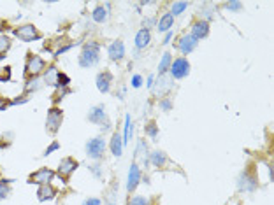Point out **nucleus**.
Returning a JSON list of instances; mask_svg holds the SVG:
<instances>
[{
    "label": "nucleus",
    "mask_w": 274,
    "mask_h": 205,
    "mask_svg": "<svg viewBox=\"0 0 274 205\" xmlns=\"http://www.w3.org/2000/svg\"><path fill=\"white\" fill-rule=\"evenodd\" d=\"M79 67L81 69H92L97 63L101 62V44L97 41H88V42L83 46V51L79 54Z\"/></svg>",
    "instance_id": "nucleus-1"
},
{
    "label": "nucleus",
    "mask_w": 274,
    "mask_h": 205,
    "mask_svg": "<svg viewBox=\"0 0 274 205\" xmlns=\"http://www.w3.org/2000/svg\"><path fill=\"white\" fill-rule=\"evenodd\" d=\"M44 70H46V62H44L43 56L28 51L27 58H25V79L41 78Z\"/></svg>",
    "instance_id": "nucleus-2"
},
{
    "label": "nucleus",
    "mask_w": 274,
    "mask_h": 205,
    "mask_svg": "<svg viewBox=\"0 0 274 205\" xmlns=\"http://www.w3.org/2000/svg\"><path fill=\"white\" fill-rule=\"evenodd\" d=\"M12 34H14V37H18L19 41H23V42H34V41L43 39V34H41V32L37 30V27L32 23L14 27L12 28Z\"/></svg>",
    "instance_id": "nucleus-3"
},
{
    "label": "nucleus",
    "mask_w": 274,
    "mask_h": 205,
    "mask_svg": "<svg viewBox=\"0 0 274 205\" xmlns=\"http://www.w3.org/2000/svg\"><path fill=\"white\" fill-rule=\"evenodd\" d=\"M63 123V111L60 107H51L46 114V130L50 135H56Z\"/></svg>",
    "instance_id": "nucleus-4"
},
{
    "label": "nucleus",
    "mask_w": 274,
    "mask_h": 205,
    "mask_svg": "<svg viewBox=\"0 0 274 205\" xmlns=\"http://www.w3.org/2000/svg\"><path fill=\"white\" fill-rule=\"evenodd\" d=\"M77 166H79V162H77V160H74L72 156H65V158H62V162H60V165H58L55 174L62 179L63 182H69L70 175L77 170Z\"/></svg>",
    "instance_id": "nucleus-5"
},
{
    "label": "nucleus",
    "mask_w": 274,
    "mask_h": 205,
    "mask_svg": "<svg viewBox=\"0 0 274 205\" xmlns=\"http://www.w3.org/2000/svg\"><path fill=\"white\" fill-rule=\"evenodd\" d=\"M88 120L92 121L93 124H99L102 130H109V128H111V121H109L104 105H95V107L90 109Z\"/></svg>",
    "instance_id": "nucleus-6"
},
{
    "label": "nucleus",
    "mask_w": 274,
    "mask_h": 205,
    "mask_svg": "<svg viewBox=\"0 0 274 205\" xmlns=\"http://www.w3.org/2000/svg\"><path fill=\"white\" fill-rule=\"evenodd\" d=\"M55 170L48 168V166H43V168H39V170L32 172L28 175L27 182L28 184H37V186H43V184H51V181L55 179Z\"/></svg>",
    "instance_id": "nucleus-7"
},
{
    "label": "nucleus",
    "mask_w": 274,
    "mask_h": 205,
    "mask_svg": "<svg viewBox=\"0 0 274 205\" xmlns=\"http://www.w3.org/2000/svg\"><path fill=\"white\" fill-rule=\"evenodd\" d=\"M104 151H106L104 137H95V139H90L86 142V156L90 160H101L104 156Z\"/></svg>",
    "instance_id": "nucleus-8"
},
{
    "label": "nucleus",
    "mask_w": 274,
    "mask_h": 205,
    "mask_svg": "<svg viewBox=\"0 0 274 205\" xmlns=\"http://www.w3.org/2000/svg\"><path fill=\"white\" fill-rule=\"evenodd\" d=\"M169 72H170V78L172 79H185L190 74V62L185 58V56H179V58L172 60Z\"/></svg>",
    "instance_id": "nucleus-9"
},
{
    "label": "nucleus",
    "mask_w": 274,
    "mask_h": 205,
    "mask_svg": "<svg viewBox=\"0 0 274 205\" xmlns=\"http://www.w3.org/2000/svg\"><path fill=\"white\" fill-rule=\"evenodd\" d=\"M237 186H239L241 191H246V193H251V191H255L259 188V181H257L255 174L250 170H244L241 174L239 181H237Z\"/></svg>",
    "instance_id": "nucleus-10"
},
{
    "label": "nucleus",
    "mask_w": 274,
    "mask_h": 205,
    "mask_svg": "<svg viewBox=\"0 0 274 205\" xmlns=\"http://www.w3.org/2000/svg\"><path fill=\"white\" fill-rule=\"evenodd\" d=\"M141 182V170L137 163H132L130 168H128V179H127V191L128 193H134L137 190V186Z\"/></svg>",
    "instance_id": "nucleus-11"
},
{
    "label": "nucleus",
    "mask_w": 274,
    "mask_h": 205,
    "mask_svg": "<svg viewBox=\"0 0 274 205\" xmlns=\"http://www.w3.org/2000/svg\"><path fill=\"white\" fill-rule=\"evenodd\" d=\"M112 81H114V78H112V74L109 72V70H104V72H99L97 74V89L101 93H109V89H111V84Z\"/></svg>",
    "instance_id": "nucleus-12"
},
{
    "label": "nucleus",
    "mask_w": 274,
    "mask_h": 205,
    "mask_svg": "<svg viewBox=\"0 0 274 205\" xmlns=\"http://www.w3.org/2000/svg\"><path fill=\"white\" fill-rule=\"evenodd\" d=\"M108 54H109V60H112V62H121L125 58V44L121 41L111 42L108 47Z\"/></svg>",
    "instance_id": "nucleus-13"
},
{
    "label": "nucleus",
    "mask_w": 274,
    "mask_h": 205,
    "mask_svg": "<svg viewBox=\"0 0 274 205\" xmlns=\"http://www.w3.org/2000/svg\"><path fill=\"white\" fill-rule=\"evenodd\" d=\"M199 41L190 34H185L181 39L178 41V49L181 51V54H190L195 47H197Z\"/></svg>",
    "instance_id": "nucleus-14"
},
{
    "label": "nucleus",
    "mask_w": 274,
    "mask_h": 205,
    "mask_svg": "<svg viewBox=\"0 0 274 205\" xmlns=\"http://www.w3.org/2000/svg\"><path fill=\"white\" fill-rule=\"evenodd\" d=\"M62 70L56 69L55 65H50L46 67V70L43 72V84H48V86H53V88H58V76H60Z\"/></svg>",
    "instance_id": "nucleus-15"
},
{
    "label": "nucleus",
    "mask_w": 274,
    "mask_h": 205,
    "mask_svg": "<svg viewBox=\"0 0 274 205\" xmlns=\"http://www.w3.org/2000/svg\"><path fill=\"white\" fill-rule=\"evenodd\" d=\"M190 35H193L197 41L204 39L209 35V21H204V20H197L192 23V32Z\"/></svg>",
    "instance_id": "nucleus-16"
},
{
    "label": "nucleus",
    "mask_w": 274,
    "mask_h": 205,
    "mask_svg": "<svg viewBox=\"0 0 274 205\" xmlns=\"http://www.w3.org/2000/svg\"><path fill=\"white\" fill-rule=\"evenodd\" d=\"M58 195V190L53 184H43L37 188V200L39 202H50L55 200Z\"/></svg>",
    "instance_id": "nucleus-17"
},
{
    "label": "nucleus",
    "mask_w": 274,
    "mask_h": 205,
    "mask_svg": "<svg viewBox=\"0 0 274 205\" xmlns=\"http://www.w3.org/2000/svg\"><path fill=\"white\" fill-rule=\"evenodd\" d=\"M109 147H111L112 156H116V158H120V156L123 155V139H121V135L118 132L112 133L111 142H109Z\"/></svg>",
    "instance_id": "nucleus-18"
},
{
    "label": "nucleus",
    "mask_w": 274,
    "mask_h": 205,
    "mask_svg": "<svg viewBox=\"0 0 274 205\" xmlns=\"http://www.w3.org/2000/svg\"><path fill=\"white\" fill-rule=\"evenodd\" d=\"M134 42L137 49H144V47L150 46V42H151V32L146 30V28H141V30L137 32V35H135Z\"/></svg>",
    "instance_id": "nucleus-19"
},
{
    "label": "nucleus",
    "mask_w": 274,
    "mask_h": 205,
    "mask_svg": "<svg viewBox=\"0 0 274 205\" xmlns=\"http://www.w3.org/2000/svg\"><path fill=\"white\" fill-rule=\"evenodd\" d=\"M109 4H106V5H97L95 9H93V12H92V18H93V21L95 23H106L108 21V18H109Z\"/></svg>",
    "instance_id": "nucleus-20"
},
{
    "label": "nucleus",
    "mask_w": 274,
    "mask_h": 205,
    "mask_svg": "<svg viewBox=\"0 0 274 205\" xmlns=\"http://www.w3.org/2000/svg\"><path fill=\"white\" fill-rule=\"evenodd\" d=\"M174 27V16L170 14V12H165V14L162 16L159 20V23H157V28H159V32H170V28Z\"/></svg>",
    "instance_id": "nucleus-21"
},
{
    "label": "nucleus",
    "mask_w": 274,
    "mask_h": 205,
    "mask_svg": "<svg viewBox=\"0 0 274 205\" xmlns=\"http://www.w3.org/2000/svg\"><path fill=\"white\" fill-rule=\"evenodd\" d=\"M41 86H43V79L41 78H30V79H25V88H23V93L25 95H32L34 91H37V89H41Z\"/></svg>",
    "instance_id": "nucleus-22"
},
{
    "label": "nucleus",
    "mask_w": 274,
    "mask_h": 205,
    "mask_svg": "<svg viewBox=\"0 0 274 205\" xmlns=\"http://www.w3.org/2000/svg\"><path fill=\"white\" fill-rule=\"evenodd\" d=\"M150 162H151V165L153 166H165V163L169 162V158H167V155L164 151H153L151 153V156H150Z\"/></svg>",
    "instance_id": "nucleus-23"
},
{
    "label": "nucleus",
    "mask_w": 274,
    "mask_h": 205,
    "mask_svg": "<svg viewBox=\"0 0 274 205\" xmlns=\"http://www.w3.org/2000/svg\"><path fill=\"white\" fill-rule=\"evenodd\" d=\"M11 46H12L11 37H9V35H5V34L0 35V62H2V60L7 56V51L11 49Z\"/></svg>",
    "instance_id": "nucleus-24"
},
{
    "label": "nucleus",
    "mask_w": 274,
    "mask_h": 205,
    "mask_svg": "<svg viewBox=\"0 0 274 205\" xmlns=\"http://www.w3.org/2000/svg\"><path fill=\"white\" fill-rule=\"evenodd\" d=\"M170 63H172V54L164 53L162 58H160V63H159V76H165V74L169 72Z\"/></svg>",
    "instance_id": "nucleus-25"
},
{
    "label": "nucleus",
    "mask_w": 274,
    "mask_h": 205,
    "mask_svg": "<svg viewBox=\"0 0 274 205\" xmlns=\"http://www.w3.org/2000/svg\"><path fill=\"white\" fill-rule=\"evenodd\" d=\"M132 133H134V123H132L130 114H127V116H125V135L121 137V139H123V146H127V144L130 142Z\"/></svg>",
    "instance_id": "nucleus-26"
},
{
    "label": "nucleus",
    "mask_w": 274,
    "mask_h": 205,
    "mask_svg": "<svg viewBox=\"0 0 274 205\" xmlns=\"http://www.w3.org/2000/svg\"><path fill=\"white\" fill-rule=\"evenodd\" d=\"M170 88H172L170 79H167L165 76H160L159 81H157V95H164V93H167Z\"/></svg>",
    "instance_id": "nucleus-27"
},
{
    "label": "nucleus",
    "mask_w": 274,
    "mask_h": 205,
    "mask_svg": "<svg viewBox=\"0 0 274 205\" xmlns=\"http://www.w3.org/2000/svg\"><path fill=\"white\" fill-rule=\"evenodd\" d=\"M69 93H72L70 86H69V88H56V93H55L53 98H51V104H53V107H58L60 100H63V98H65V95H69Z\"/></svg>",
    "instance_id": "nucleus-28"
},
{
    "label": "nucleus",
    "mask_w": 274,
    "mask_h": 205,
    "mask_svg": "<svg viewBox=\"0 0 274 205\" xmlns=\"http://www.w3.org/2000/svg\"><path fill=\"white\" fill-rule=\"evenodd\" d=\"M188 2H172V5H170V14L172 16H179L183 14V12L188 9Z\"/></svg>",
    "instance_id": "nucleus-29"
},
{
    "label": "nucleus",
    "mask_w": 274,
    "mask_h": 205,
    "mask_svg": "<svg viewBox=\"0 0 274 205\" xmlns=\"http://www.w3.org/2000/svg\"><path fill=\"white\" fill-rule=\"evenodd\" d=\"M144 132H146V135L150 137V139H153V140L159 139V126H157L155 121H150V123L144 126Z\"/></svg>",
    "instance_id": "nucleus-30"
},
{
    "label": "nucleus",
    "mask_w": 274,
    "mask_h": 205,
    "mask_svg": "<svg viewBox=\"0 0 274 205\" xmlns=\"http://www.w3.org/2000/svg\"><path fill=\"white\" fill-rule=\"evenodd\" d=\"M116 191H118V186H116V182H114V184L109 188L108 198H106V204L104 205H116Z\"/></svg>",
    "instance_id": "nucleus-31"
},
{
    "label": "nucleus",
    "mask_w": 274,
    "mask_h": 205,
    "mask_svg": "<svg viewBox=\"0 0 274 205\" xmlns=\"http://www.w3.org/2000/svg\"><path fill=\"white\" fill-rule=\"evenodd\" d=\"M11 76H12V69L9 65H5V67L0 69V82L11 81Z\"/></svg>",
    "instance_id": "nucleus-32"
},
{
    "label": "nucleus",
    "mask_w": 274,
    "mask_h": 205,
    "mask_svg": "<svg viewBox=\"0 0 274 205\" xmlns=\"http://www.w3.org/2000/svg\"><path fill=\"white\" fill-rule=\"evenodd\" d=\"M128 205H150V200L146 197H141V195H135L128 200Z\"/></svg>",
    "instance_id": "nucleus-33"
},
{
    "label": "nucleus",
    "mask_w": 274,
    "mask_h": 205,
    "mask_svg": "<svg viewBox=\"0 0 274 205\" xmlns=\"http://www.w3.org/2000/svg\"><path fill=\"white\" fill-rule=\"evenodd\" d=\"M159 107L162 109L164 113H169L170 109H172V100H170L169 97H162L160 98V102H159Z\"/></svg>",
    "instance_id": "nucleus-34"
},
{
    "label": "nucleus",
    "mask_w": 274,
    "mask_h": 205,
    "mask_svg": "<svg viewBox=\"0 0 274 205\" xmlns=\"http://www.w3.org/2000/svg\"><path fill=\"white\" fill-rule=\"evenodd\" d=\"M225 7H227L228 11H234V12H241V11H243V4H241V2H227V4H225Z\"/></svg>",
    "instance_id": "nucleus-35"
},
{
    "label": "nucleus",
    "mask_w": 274,
    "mask_h": 205,
    "mask_svg": "<svg viewBox=\"0 0 274 205\" xmlns=\"http://www.w3.org/2000/svg\"><path fill=\"white\" fill-rule=\"evenodd\" d=\"M58 149H60V142H56V140H55V142L51 144V146H48L46 149H44L43 155H44V156H48V155H51V153H53V151H58Z\"/></svg>",
    "instance_id": "nucleus-36"
},
{
    "label": "nucleus",
    "mask_w": 274,
    "mask_h": 205,
    "mask_svg": "<svg viewBox=\"0 0 274 205\" xmlns=\"http://www.w3.org/2000/svg\"><path fill=\"white\" fill-rule=\"evenodd\" d=\"M132 86H134V88H141V86H143V78H141L139 74H135L134 78H132Z\"/></svg>",
    "instance_id": "nucleus-37"
},
{
    "label": "nucleus",
    "mask_w": 274,
    "mask_h": 205,
    "mask_svg": "<svg viewBox=\"0 0 274 205\" xmlns=\"http://www.w3.org/2000/svg\"><path fill=\"white\" fill-rule=\"evenodd\" d=\"M83 205H102V202L99 200V198H86V200L83 202Z\"/></svg>",
    "instance_id": "nucleus-38"
},
{
    "label": "nucleus",
    "mask_w": 274,
    "mask_h": 205,
    "mask_svg": "<svg viewBox=\"0 0 274 205\" xmlns=\"http://www.w3.org/2000/svg\"><path fill=\"white\" fill-rule=\"evenodd\" d=\"M90 170L95 174V177H101V165H92L90 166Z\"/></svg>",
    "instance_id": "nucleus-39"
},
{
    "label": "nucleus",
    "mask_w": 274,
    "mask_h": 205,
    "mask_svg": "<svg viewBox=\"0 0 274 205\" xmlns=\"http://www.w3.org/2000/svg\"><path fill=\"white\" fill-rule=\"evenodd\" d=\"M7 21H4V20H0V35H2V34H4V32L5 30H7Z\"/></svg>",
    "instance_id": "nucleus-40"
},
{
    "label": "nucleus",
    "mask_w": 274,
    "mask_h": 205,
    "mask_svg": "<svg viewBox=\"0 0 274 205\" xmlns=\"http://www.w3.org/2000/svg\"><path fill=\"white\" fill-rule=\"evenodd\" d=\"M153 86H155V78L153 76H150V78H148V88L153 89Z\"/></svg>",
    "instance_id": "nucleus-41"
},
{
    "label": "nucleus",
    "mask_w": 274,
    "mask_h": 205,
    "mask_svg": "<svg viewBox=\"0 0 274 205\" xmlns=\"http://www.w3.org/2000/svg\"><path fill=\"white\" fill-rule=\"evenodd\" d=\"M172 32H167V35H165V39H164V44H169L170 42V39H172Z\"/></svg>",
    "instance_id": "nucleus-42"
},
{
    "label": "nucleus",
    "mask_w": 274,
    "mask_h": 205,
    "mask_svg": "<svg viewBox=\"0 0 274 205\" xmlns=\"http://www.w3.org/2000/svg\"><path fill=\"white\" fill-rule=\"evenodd\" d=\"M0 179H2V168H0Z\"/></svg>",
    "instance_id": "nucleus-43"
}]
</instances>
